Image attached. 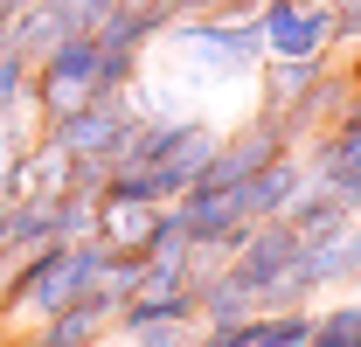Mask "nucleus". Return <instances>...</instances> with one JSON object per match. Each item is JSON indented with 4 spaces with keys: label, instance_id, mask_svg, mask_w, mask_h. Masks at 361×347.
<instances>
[{
    "label": "nucleus",
    "instance_id": "nucleus-1",
    "mask_svg": "<svg viewBox=\"0 0 361 347\" xmlns=\"http://www.w3.org/2000/svg\"><path fill=\"white\" fill-rule=\"evenodd\" d=\"M104 271H111V243L104 236H77V243H42V250H28V257H14L0 271V319L14 327H35L49 319L56 305L84 299L104 285Z\"/></svg>",
    "mask_w": 361,
    "mask_h": 347
},
{
    "label": "nucleus",
    "instance_id": "nucleus-2",
    "mask_svg": "<svg viewBox=\"0 0 361 347\" xmlns=\"http://www.w3.org/2000/svg\"><path fill=\"white\" fill-rule=\"evenodd\" d=\"M167 35L180 42V56L202 77H257L264 70V28H257V14H180Z\"/></svg>",
    "mask_w": 361,
    "mask_h": 347
},
{
    "label": "nucleus",
    "instance_id": "nucleus-3",
    "mask_svg": "<svg viewBox=\"0 0 361 347\" xmlns=\"http://www.w3.org/2000/svg\"><path fill=\"white\" fill-rule=\"evenodd\" d=\"M133 118H139L133 90H90L84 104L42 118V139L56 146V153H70V160H90V153H118L126 132H133Z\"/></svg>",
    "mask_w": 361,
    "mask_h": 347
},
{
    "label": "nucleus",
    "instance_id": "nucleus-4",
    "mask_svg": "<svg viewBox=\"0 0 361 347\" xmlns=\"http://www.w3.org/2000/svg\"><path fill=\"white\" fill-rule=\"evenodd\" d=\"M292 257H299L292 222L271 216V222H250V229H243V243L223 257V278H229L250 305H257V312H271V305H278V285L292 278Z\"/></svg>",
    "mask_w": 361,
    "mask_h": 347
},
{
    "label": "nucleus",
    "instance_id": "nucleus-5",
    "mask_svg": "<svg viewBox=\"0 0 361 347\" xmlns=\"http://www.w3.org/2000/svg\"><path fill=\"white\" fill-rule=\"evenodd\" d=\"M97 63H104V42L97 35H70V42H56L49 56H35V70H28V111L35 118H56V111L84 104L90 90H97Z\"/></svg>",
    "mask_w": 361,
    "mask_h": 347
},
{
    "label": "nucleus",
    "instance_id": "nucleus-6",
    "mask_svg": "<svg viewBox=\"0 0 361 347\" xmlns=\"http://www.w3.org/2000/svg\"><path fill=\"white\" fill-rule=\"evenodd\" d=\"M111 7H118V0H35V7L7 14V49H21V56L35 63V56H49L56 42H70V35H97Z\"/></svg>",
    "mask_w": 361,
    "mask_h": 347
},
{
    "label": "nucleus",
    "instance_id": "nucleus-7",
    "mask_svg": "<svg viewBox=\"0 0 361 347\" xmlns=\"http://www.w3.org/2000/svg\"><path fill=\"white\" fill-rule=\"evenodd\" d=\"M257 28H264V63L271 56H334L326 0H257Z\"/></svg>",
    "mask_w": 361,
    "mask_h": 347
},
{
    "label": "nucleus",
    "instance_id": "nucleus-8",
    "mask_svg": "<svg viewBox=\"0 0 361 347\" xmlns=\"http://www.w3.org/2000/svg\"><path fill=\"white\" fill-rule=\"evenodd\" d=\"M111 319H118V299L97 285V292H84V299L56 305L49 319H35V327L21 334V347H97L104 334H111Z\"/></svg>",
    "mask_w": 361,
    "mask_h": 347
},
{
    "label": "nucleus",
    "instance_id": "nucleus-9",
    "mask_svg": "<svg viewBox=\"0 0 361 347\" xmlns=\"http://www.w3.org/2000/svg\"><path fill=\"white\" fill-rule=\"evenodd\" d=\"M278 153H292V146L271 132V118H250L243 132L216 139V153H209V167H202V181H195V188H216V195H229L236 181H250V174L264 167V160H278Z\"/></svg>",
    "mask_w": 361,
    "mask_h": 347
},
{
    "label": "nucleus",
    "instance_id": "nucleus-10",
    "mask_svg": "<svg viewBox=\"0 0 361 347\" xmlns=\"http://www.w3.org/2000/svg\"><path fill=\"white\" fill-rule=\"evenodd\" d=\"M299 188H306V160H299V153H278V160H264L250 181H236V188H229V209H236V222L250 229V222L285 216Z\"/></svg>",
    "mask_w": 361,
    "mask_h": 347
},
{
    "label": "nucleus",
    "instance_id": "nucleus-11",
    "mask_svg": "<svg viewBox=\"0 0 361 347\" xmlns=\"http://www.w3.org/2000/svg\"><path fill=\"white\" fill-rule=\"evenodd\" d=\"M306 160V181H326V174H361V90H348V104L334 111V126L299 146Z\"/></svg>",
    "mask_w": 361,
    "mask_h": 347
},
{
    "label": "nucleus",
    "instance_id": "nucleus-12",
    "mask_svg": "<svg viewBox=\"0 0 361 347\" xmlns=\"http://www.w3.org/2000/svg\"><path fill=\"white\" fill-rule=\"evenodd\" d=\"M326 70H334V56H271L264 70H257L264 77V111H292Z\"/></svg>",
    "mask_w": 361,
    "mask_h": 347
},
{
    "label": "nucleus",
    "instance_id": "nucleus-13",
    "mask_svg": "<svg viewBox=\"0 0 361 347\" xmlns=\"http://www.w3.org/2000/svg\"><path fill=\"white\" fill-rule=\"evenodd\" d=\"M285 222H292V236H299V243H319V236H341V229H348L355 216H348V209H341L326 188H313V181H306V188L292 195Z\"/></svg>",
    "mask_w": 361,
    "mask_h": 347
},
{
    "label": "nucleus",
    "instance_id": "nucleus-14",
    "mask_svg": "<svg viewBox=\"0 0 361 347\" xmlns=\"http://www.w3.org/2000/svg\"><path fill=\"white\" fill-rule=\"evenodd\" d=\"M306 347H361V285H348L341 299L313 305V334Z\"/></svg>",
    "mask_w": 361,
    "mask_h": 347
},
{
    "label": "nucleus",
    "instance_id": "nucleus-15",
    "mask_svg": "<svg viewBox=\"0 0 361 347\" xmlns=\"http://www.w3.org/2000/svg\"><path fill=\"white\" fill-rule=\"evenodd\" d=\"M334 21V49H361V0H326Z\"/></svg>",
    "mask_w": 361,
    "mask_h": 347
},
{
    "label": "nucleus",
    "instance_id": "nucleus-16",
    "mask_svg": "<svg viewBox=\"0 0 361 347\" xmlns=\"http://www.w3.org/2000/svg\"><path fill=\"white\" fill-rule=\"evenodd\" d=\"M126 347H195V327H139V334H126Z\"/></svg>",
    "mask_w": 361,
    "mask_h": 347
},
{
    "label": "nucleus",
    "instance_id": "nucleus-17",
    "mask_svg": "<svg viewBox=\"0 0 361 347\" xmlns=\"http://www.w3.org/2000/svg\"><path fill=\"white\" fill-rule=\"evenodd\" d=\"M180 14H257V0H174V21Z\"/></svg>",
    "mask_w": 361,
    "mask_h": 347
},
{
    "label": "nucleus",
    "instance_id": "nucleus-18",
    "mask_svg": "<svg viewBox=\"0 0 361 347\" xmlns=\"http://www.w3.org/2000/svg\"><path fill=\"white\" fill-rule=\"evenodd\" d=\"M21 7H35V0H7V14H21Z\"/></svg>",
    "mask_w": 361,
    "mask_h": 347
},
{
    "label": "nucleus",
    "instance_id": "nucleus-19",
    "mask_svg": "<svg viewBox=\"0 0 361 347\" xmlns=\"http://www.w3.org/2000/svg\"><path fill=\"white\" fill-rule=\"evenodd\" d=\"M0 56H7V21H0Z\"/></svg>",
    "mask_w": 361,
    "mask_h": 347
},
{
    "label": "nucleus",
    "instance_id": "nucleus-20",
    "mask_svg": "<svg viewBox=\"0 0 361 347\" xmlns=\"http://www.w3.org/2000/svg\"><path fill=\"white\" fill-rule=\"evenodd\" d=\"M0 347H7V319H0Z\"/></svg>",
    "mask_w": 361,
    "mask_h": 347
},
{
    "label": "nucleus",
    "instance_id": "nucleus-21",
    "mask_svg": "<svg viewBox=\"0 0 361 347\" xmlns=\"http://www.w3.org/2000/svg\"><path fill=\"white\" fill-rule=\"evenodd\" d=\"M7 347H21V341H7Z\"/></svg>",
    "mask_w": 361,
    "mask_h": 347
},
{
    "label": "nucleus",
    "instance_id": "nucleus-22",
    "mask_svg": "<svg viewBox=\"0 0 361 347\" xmlns=\"http://www.w3.org/2000/svg\"><path fill=\"white\" fill-rule=\"evenodd\" d=\"M0 271H7V264H0Z\"/></svg>",
    "mask_w": 361,
    "mask_h": 347
},
{
    "label": "nucleus",
    "instance_id": "nucleus-23",
    "mask_svg": "<svg viewBox=\"0 0 361 347\" xmlns=\"http://www.w3.org/2000/svg\"><path fill=\"white\" fill-rule=\"evenodd\" d=\"M97 347H104V341H97Z\"/></svg>",
    "mask_w": 361,
    "mask_h": 347
}]
</instances>
